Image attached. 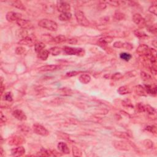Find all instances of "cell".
I'll return each mask as SVG.
<instances>
[{
    "mask_svg": "<svg viewBox=\"0 0 157 157\" xmlns=\"http://www.w3.org/2000/svg\"><path fill=\"white\" fill-rule=\"evenodd\" d=\"M3 91H4V86L3 85V82H1V94H3Z\"/></svg>",
    "mask_w": 157,
    "mask_h": 157,
    "instance_id": "55",
    "label": "cell"
},
{
    "mask_svg": "<svg viewBox=\"0 0 157 157\" xmlns=\"http://www.w3.org/2000/svg\"><path fill=\"white\" fill-rule=\"evenodd\" d=\"M118 93L122 95H125V94H129L130 93V88L127 87V86H122L119 88L117 90Z\"/></svg>",
    "mask_w": 157,
    "mask_h": 157,
    "instance_id": "24",
    "label": "cell"
},
{
    "mask_svg": "<svg viewBox=\"0 0 157 157\" xmlns=\"http://www.w3.org/2000/svg\"><path fill=\"white\" fill-rule=\"evenodd\" d=\"M3 153H4L3 149L2 147H1V156H3Z\"/></svg>",
    "mask_w": 157,
    "mask_h": 157,
    "instance_id": "57",
    "label": "cell"
},
{
    "mask_svg": "<svg viewBox=\"0 0 157 157\" xmlns=\"http://www.w3.org/2000/svg\"><path fill=\"white\" fill-rule=\"evenodd\" d=\"M145 111L150 115H155L156 114V110L155 108L150 105H145Z\"/></svg>",
    "mask_w": 157,
    "mask_h": 157,
    "instance_id": "30",
    "label": "cell"
},
{
    "mask_svg": "<svg viewBox=\"0 0 157 157\" xmlns=\"http://www.w3.org/2000/svg\"><path fill=\"white\" fill-rule=\"evenodd\" d=\"M76 20L79 24L84 26H88L90 25V22L87 20L85 16L84 13L81 11H77L75 12Z\"/></svg>",
    "mask_w": 157,
    "mask_h": 157,
    "instance_id": "2",
    "label": "cell"
},
{
    "mask_svg": "<svg viewBox=\"0 0 157 157\" xmlns=\"http://www.w3.org/2000/svg\"><path fill=\"white\" fill-rule=\"evenodd\" d=\"M141 77L144 81H148L151 80V76L145 72L142 71L141 73Z\"/></svg>",
    "mask_w": 157,
    "mask_h": 157,
    "instance_id": "37",
    "label": "cell"
},
{
    "mask_svg": "<svg viewBox=\"0 0 157 157\" xmlns=\"http://www.w3.org/2000/svg\"><path fill=\"white\" fill-rule=\"evenodd\" d=\"M147 30L150 32V33H152V34H156L157 31V28L156 25H150L148 26L147 27Z\"/></svg>",
    "mask_w": 157,
    "mask_h": 157,
    "instance_id": "41",
    "label": "cell"
},
{
    "mask_svg": "<svg viewBox=\"0 0 157 157\" xmlns=\"http://www.w3.org/2000/svg\"><path fill=\"white\" fill-rule=\"evenodd\" d=\"M5 99L6 101H12L13 100V98H12V93L11 92H8L6 93L5 94Z\"/></svg>",
    "mask_w": 157,
    "mask_h": 157,
    "instance_id": "46",
    "label": "cell"
},
{
    "mask_svg": "<svg viewBox=\"0 0 157 157\" xmlns=\"http://www.w3.org/2000/svg\"><path fill=\"white\" fill-rule=\"evenodd\" d=\"M145 90L147 93L155 95L157 92V88L156 85H145Z\"/></svg>",
    "mask_w": 157,
    "mask_h": 157,
    "instance_id": "14",
    "label": "cell"
},
{
    "mask_svg": "<svg viewBox=\"0 0 157 157\" xmlns=\"http://www.w3.org/2000/svg\"><path fill=\"white\" fill-rule=\"evenodd\" d=\"M62 66H59V65H45V66H41L39 68V71L42 72H46V71H52L57 70L58 69H60Z\"/></svg>",
    "mask_w": 157,
    "mask_h": 157,
    "instance_id": "12",
    "label": "cell"
},
{
    "mask_svg": "<svg viewBox=\"0 0 157 157\" xmlns=\"http://www.w3.org/2000/svg\"><path fill=\"white\" fill-rule=\"evenodd\" d=\"M122 105L125 107H128V108H133V106L131 104V102L129 99H126L122 102Z\"/></svg>",
    "mask_w": 157,
    "mask_h": 157,
    "instance_id": "45",
    "label": "cell"
},
{
    "mask_svg": "<svg viewBox=\"0 0 157 157\" xmlns=\"http://www.w3.org/2000/svg\"><path fill=\"white\" fill-rule=\"evenodd\" d=\"M107 3L109 4V5L111 6H113L117 7L119 6L123 5L124 3H125V1H107Z\"/></svg>",
    "mask_w": 157,
    "mask_h": 157,
    "instance_id": "31",
    "label": "cell"
},
{
    "mask_svg": "<svg viewBox=\"0 0 157 157\" xmlns=\"http://www.w3.org/2000/svg\"><path fill=\"white\" fill-rule=\"evenodd\" d=\"M6 19L8 22H17L19 19H22V14L18 12H9L6 14Z\"/></svg>",
    "mask_w": 157,
    "mask_h": 157,
    "instance_id": "8",
    "label": "cell"
},
{
    "mask_svg": "<svg viewBox=\"0 0 157 157\" xmlns=\"http://www.w3.org/2000/svg\"><path fill=\"white\" fill-rule=\"evenodd\" d=\"M150 71L151 73H152V74H153L154 76H156V73H157V70H156V66H152L150 68Z\"/></svg>",
    "mask_w": 157,
    "mask_h": 157,
    "instance_id": "51",
    "label": "cell"
},
{
    "mask_svg": "<svg viewBox=\"0 0 157 157\" xmlns=\"http://www.w3.org/2000/svg\"><path fill=\"white\" fill-rule=\"evenodd\" d=\"M134 34H135L136 36H137V37H139V38H144V37H148V36H147L144 32L138 31V30H136V31H134Z\"/></svg>",
    "mask_w": 157,
    "mask_h": 157,
    "instance_id": "39",
    "label": "cell"
},
{
    "mask_svg": "<svg viewBox=\"0 0 157 157\" xmlns=\"http://www.w3.org/2000/svg\"><path fill=\"white\" fill-rule=\"evenodd\" d=\"M16 23L20 28L23 29H25V30H30V29H31L33 27V25L31 22L29 21V20H25V19H19V20L16 22Z\"/></svg>",
    "mask_w": 157,
    "mask_h": 157,
    "instance_id": "9",
    "label": "cell"
},
{
    "mask_svg": "<svg viewBox=\"0 0 157 157\" xmlns=\"http://www.w3.org/2000/svg\"><path fill=\"white\" fill-rule=\"evenodd\" d=\"M143 144L147 148H152L153 147V143L151 140L145 139L143 141Z\"/></svg>",
    "mask_w": 157,
    "mask_h": 157,
    "instance_id": "36",
    "label": "cell"
},
{
    "mask_svg": "<svg viewBox=\"0 0 157 157\" xmlns=\"http://www.w3.org/2000/svg\"><path fill=\"white\" fill-rule=\"evenodd\" d=\"M137 111L139 112H145V105L142 104V102H139L136 106Z\"/></svg>",
    "mask_w": 157,
    "mask_h": 157,
    "instance_id": "33",
    "label": "cell"
},
{
    "mask_svg": "<svg viewBox=\"0 0 157 157\" xmlns=\"http://www.w3.org/2000/svg\"><path fill=\"white\" fill-rule=\"evenodd\" d=\"M114 146L116 149L121 151H129L130 150V146L128 143L124 141H114L113 142Z\"/></svg>",
    "mask_w": 157,
    "mask_h": 157,
    "instance_id": "5",
    "label": "cell"
},
{
    "mask_svg": "<svg viewBox=\"0 0 157 157\" xmlns=\"http://www.w3.org/2000/svg\"><path fill=\"white\" fill-rule=\"evenodd\" d=\"M57 147L60 151L61 152L65 154H69L70 153V151H69V147H68L67 144L66 143L63 142H60L58 144Z\"/></svg>",
    "mask_w": 157,
    "mask_h": 157,
    "instance_id": "15",
    "label": "cell"
},
{
    "mask_svg": "<svg viewBox=\"0 0 157 157\" xmlns=\"http://www.w3.org/2000/svg\"><path fill=\"white\" fill-rule=\"evenodd\" d=\"M149 49L150 48H148V47L145 44H141L137 48L136 52L141 56H144V55L147 56L149 54Z\"/></svg>",
    "mask_w": 157,
    "mask_h": 157,
    "instance_id": "11",
    "label": "cell"
},
{
    "mask_svg": "<svg viewBox=\"0 0 157 157\" xmlns=\"http://www.w3.org/2000/svg\"><path fill=\"white\" fill-rule=\"evenodd\" d=\"M54 41L57 43H62L66 41V38L63 35H58L57 36L54 37Z\"/></svg>",
    "mask_w": 157,
    "mask_h": 157,
    "instance_id": "32",
    "label": "cell"
},
{
    "mask_svg": "<svg viewBox=\"0 0 157 157\" xmlns=\"http://www.w3.org/2000/svg\"><path fill=\"white\" fill-rule=\"evenodd\" d=\"M25 153V149L23 147L19 146L16 148H12L11 150V153L14 156H21Z\"/></svg>",
    "mask_w": 157,
    "mask_h": 157,
    "instance_id": "13",
    "label": "cell"
},
{
    "mask_svg": "<svg viewBox=\"0 0 157 157\" xmlns=\"http://www.w3.org/2000/svg\"><path fill=\"white\" fill-rule=\"evenodd\" d=\"M102 19H100V21H101L102 23H104V22H108V21H109V17H104L101 18Z\"/></svg>",
    "mask_w": 157,
    "mask_h": 157,
    "instance_id": "53",
    "label": "cell"
},
{
    "mask_svg": "<svg viewBox=\"0 0 157 157\" xmlns=\"http://www.w3.org/2000/svg\"><path fill=\"white\" fill-rule=\"evenodd\" d=\"M113 45L115 48H123V42H121V41H117V42H114V44Z\"/></svg>",
    "mask_w": 157,
    "mask_h": 157,
    "instance_id": "48",
    "label": "cell"
},
{
    "mask_svg": "<svg viewBox=\"0 0 157 157\" xmlns=\"http://www.w3.org/2000/svg\"><path fill=\"white\" fill-rule=\"evenodd\" d=\"M50 54H52L54 56H57V55H60L62 52V48L58 47H52L49 50Z\"/></svg>",
    "mask_w": 157,
    "mask_h": 157,
    "instance_id": "27",
    "label": "cell"
},
{
    "mask_svg": "<svg viewBox=\"0 0 157 157\" xmlns=\"http://www.w3.org/2000/svg\"><path fill=\"white\" fill-rule=\"evenodd\" d=\"M64 51L68 55H74L77 56H83L85 54V50L81 48H74V47L65 46Z\"/></svg>",
    "mask_w": 157,
    "mask_h": 157,
    "instance_id": "3",
    "label": "cell"
},
{
    "mask_svg": "<svg viewBox=\"0 0 157 157\" xmlns=\"http://www.w3.org/2000/svg\"><path fill=\"white\" fill-rule=\"evenodd\" d=\"M61 21H68L72 18V14L70 12H64L62 13L58 17Z\"/></svg>",
    "mask_w": 157,
    "mask_h": 157,
    "instance_id": "23",
    "label": "cell"
},
{
    "mask_svg": "<svg viewBox=\"0 0 157 157\" xmlns=\"http://www.w3.org/2000/svg\"><path fill=\"white\" fill-rule=\"evenodd\" d=\"M33 130L34 133L42 136H47L49 134V132L44 126L39 124H34L33 126Z\"/></svg>",
    "mask_w": 157,
    "mask_h": 157,
    "instance_id": "4",
    "label": "cell"
},
{
    "mask_svg": "<svg viewBox=\"0 0 157 157\" xmlns=\"http://www.w3.org/2000/svg\"><path fill=\"white\" fill-rule=\"evenodd\" d=\"M79 73L78 71H70L66 73V76L68 77H73V76H76Z\"/></svg>",
    "mask_w": 157,
    "mask_h": 157,
    "instance_id": "50",
    "label": "cell"
},
{
    "mask_svg": "<svg viewBox=\"0 0 157 157\" xmlns=\"http://www.w3.org/2000/svg\"><path fill=\"white\" fill-rule=\"evenodd\" d=\"M145 130L150 132V133H156V126L154 125L147 126V127L145 128Z\"/></svg>",
    "mask_w": 157,
    "mask_h": 157,
    "instance_id": "42",
    "label": "cell"
},
{
    "mask_svg": "<svg viewBox=\"0 0 157 157\" xmlns=\"http://www.w3.org/2000/svg\"><path fill=\"white\" fill-rule=\"evenodd\" d=\"M79 81L84 84H87L90 82L91 80V77L90 75L87 74H83L79 76Z\"/></svg>",
    "mask_w": 157,
    "mask_h": 157,
    "instance_id": "18",
    "label": "cell"
},
{
    "mask_svg": "<svg viewBox=\"0 0 157 157\" xmlns=\"http://www.w3.org/2000/svg\"><path fill=\"white\" fill-rule=\"evenodd\" d=\"M114 135L116 136V137H119V138L124 139H128L130 138V137H131L128 133L122 131H115L114 133Z\"/></svg>",
    "mask_w": 157,
    "mask_h": 157,
    "instance_id": "20",
    "label": "cell"
},
{
    "mask_svg": "<svg viewBox=\"0 0 157 157\" xmlns=\"http://www.w3.org/2000/svg\"><path fill=\"white\" fill-rule=\"evenodd\" d=\"M45 47V45L42 42H38L34 44V49L37 53L41 52V50H44V48Z\"/></svg>",
    "mask_w": 157,
    "mask_h": 157,
    "instance_id": "28",
    "label": "cell"
},
{
    "mask_svg": "<svg viewBox=\"0 0 157 157\" xmlns=\"http://www.w3.org/2000/svg\"><path fill=\"white\" fill-rule=\"evenodd\" d=\"M37 155L39 156H55L54 153L51 151L48 150L44 149L42 148L41 150L40 151V152H39V153L37 154Z\"/></svg>",
    "mask_w": 157,
    "mask_h": 157,
    "instance_id": "25",
    "label": "cell"
},
{
    "mask_svg": "<svg viewBox=\"0 0 157 157\" xmlns=\"http://www.w3.org/2000/svg\"><path fill=\"white\" fill-rule=\"evenodd\" d=\"M106 8V2H100L98 5V9L100 10H104Z\"/></svg>",
    "mask_w": 157,
    "mask_h": 157,
    "instance_id": "49",
    "label": "cell"
},
{
    "mask_svg": "<svg viewBox=\"0 0 157 157\" xmlns=\"http://www.w3.org/2000/svg\"><path fill=\"white\" fill-rule=\"evenodd\" d=\"M112 41H113V37L111 36H104L101 37L99 39V42L104 44H110Z\"/></svg>",
    "mask_w": 157,
    "mask_h": 157,
    "instance_id": "26",
    "label": "cell"
},
{
    "mask_svg": "<svg viewBox=\"0 0 157 157\" xmlns=\"http://www.w3.org/2000/svg\"><path fill=\"white\" fill-rule=\"evenodd\" d=\"M120 57L121 59L123 60L126 61V62H128L130 59H131L132 56L131 54H128V53H121L120 54Z\"/></svg>",
    "mask_w": 157,
    "mask_h": 157,
    "instance_id": "29",
    "label": "cell"
},
{
    "mask_svg": "<svg viewBox=\"0 0 157 157\" xmlns=\"http://www.w3.org/2000/svg\"><path fill=\"white\" fill-rule=\"evenodd\" d=\"M24 140L19 136H15V137H12L11 141H9V144L11 145H19V144L23 143Z\"/></svg>",
    "mask_w": 157,
    "mask_h": 157,
    "instance_id": "19",
    "label": "cell"
},
{
    "mask_svg": "<svg viewBox=\"0 0 157 157\" xmlns=\"http://www.w3.org/2000/svg\"><path fill=\"white\" fill-rule=\"evenodd\" d=\"M10 4L11 6L15 7V8H17V9H20V10H25V7L22 3V1H12L10 2Z\"/></svg>",
    "mask_w": 157,
    "mask_h": 157,
    "instance_id": "21",
    "label": "cell"
},
{
    "mask_svg": "<svg viewBox=\"0 0 157 157\" xmlns=\"http://www.w3.org/2000/svg\"><path fill=\"white\" fill-rule=\"evenodd\" d=\"M12 115L17 120L20 121H25L27 119V117L25 112L20 109H16L12 112Z\"/></svg>",
    "mask_w": 157,
    "mask_h": 157,
    "instance_id": "10",
    "label": "cell"
},
{
    "mask_svg": "<svg viewBox=\"0 0 157 157\" xmlns=\"http://www.w3.org/2000/svg\"><path fill=\"white\" fill-rule=\"evenodd\" d=\"M123 48H125L126 50H131V49H133V45H132V44H131V43L125 42L123 43Z\"/></svg>",
    "mask_w": 157,
    "mask_h": 157,
    "instance_id": "47",
    "label": "cell"
},
{
    "mask_svg": "<svg viewBox=\"0 0 157 157\" xmlns=\"http://www.w3.org/2000/svg\"><path fill=\"white\" fill-rule=\"evenodd\" d=\"M134 92L136 93V94L139 96H146L147 93L145 91V88L142 87V86L138 85L134 87Z\"/></svg>",
    "mask_w": 157,
    "mask_h": 157,
    "instance_id": "16",
    "label": "cell"
},
{
    "mask_svg": "<svg viewBox=\"0 0 157 157\" xmlns=\"http://www.w3.org/2000/svg\"><path fill=\"white\" fill-rule=\"evenodd\" d=\"M1 122H5L6 121V119L5 116H4L1 112Z\"/></svg>",
    "mask_w": 157,
    "mask_h": 157,
    "instance_id": "54",
    "label": "cell"
},
{
    "mask_svg": "<svg viewBox=\"0 0 157 157\" xmlns=\"http://www.w3.org/2000/svg\"><path fill=\"white\" fill-rule=\"evenodd\" d=\"M19 44L22 45H26V46L31 47L33 45V42L31 37L26 36L22 39L19 42Z\"/></svg>",
    "mask_w": 157,
    "mask_h": 157,
    "instance_id": "17",
    "label": "cell"
},
{
    "mask_svg": "<svg viewBox=\"0 0 157 157\" xmlns=\"http://www.w3.org/2000/svg\"><path fill=\"white\" fill-rule=\"evenodd\" d=\"M37 57L41 59L42 60H46L48 58V55H49L50 52L49 50H42L41 52H39V53H37Z\"/></svg>",
    "mask_w": 157,
    "mask_h": 157,
    "instance_id": "22",
    "label": "cell"
},
{
    "mask_svg": "<svg viewBox=\"0 0 157 157\" xmlns=\"http://www.w3.org/2000/svg\"><path fill=\"white\" fill-rule=\"evenodd\" d=\"M73 153L74 156H81L82 152L80 148L76 146L73 147Z\"/></svg>",
    "mask_w": 157,
    "mask_h": 157,
    "instance_id": "34",
    "label": "cell"
},
{
    "mask_svg": "<svg viewBox=\"0 0 157 157\" xmlns=\"http://www.w3.org/2000/svg\"><path fill=\"white\" fill-rule=\"evenodd\" d=\"M152 45L156 48V40H154L152 41Z\"/></svg>",
    "mask_w": 157,
    "mask_h": 157,
    "instance_id": "56",
    "label": "cell"
},
{
    "mask_svg": "<svg viewBox=\"0 0 157 157\" xmlns=\"http://www.w3.org/2000/svg\"><path fill=\"white\" fill-rule=\"evenodd\" d=\"M57 8L59 12L64 13V12H68L71 9V6L67 2L65 1H58L57 4Z\"/></svg>",
    "mask_w": 157,
    "mask_h": 157,
    "instance_id": "7",
    "label": "cell"
},
{
    "mask_svg": "<svg viewBox=\"0 0 157 157\" xmlns=\"http://www.w3.org/2000/svg\"><path fill=\"white\" fill-rule=\"evenodd\" d=\"M25 52V48L22 46L17 47L16 49V53L17 55H22Z\"/></svg>",
    "mask_w": 157,
    "mask_h": 157,
    "instance_id": "43",
    "label": "cell"
},
{
    "mask_svg": "<svg viewBox=\"0 0 157 157\" xmlns=\"http://www.w3.org/2000/svg\"><path fill=\"white\" fill-rule=\"evenodd\" d=\"M125 14L122 12H115L114 14V17L116 20H122L125 19Z\"/></svg>",
    "mask_w": 157,
    "mask_h": 157,
    "instance_id": "38",
    "label": "cell"
},
{
    "mask_svg": "<svg viewBox=\"0 0 157 157\" xmlns=\"http://www.w3.org/2000/svg\"><path fill=\"white\" fill-rule=\"evenodd\" d=\"M68 42L71 44H77V41L76 39H69L68 40Z\"/></svg>",
    "mask_w": 157,
    "mask_h": 157,
    "instance_id": "52",
    "label": "cell"
},
{
    "mask_svg": "<svg viewBox=\"0 0 157 157\" xmlns=\"http://www.w3.org/2000/svg\"><path fill=\"white\" fill-rule=\"evenodd\" d=\"M60 91L62 95H69L72 93L71 90L68 89V88H62L60 90Z\"/></svg>",
    "mask_w": 157,
    "mask_h": 157,
    "instance_id": "44",
    "label": "cell"
},
{
    "mask_svg": "<svg viewBox=\"0 0 157 157\" xmlns=\"http://www.w3.org/2000/svg\"><path fill=\"white\" fill-rule=\"evenodd\" d=\"M39 26L43 28L47 29L52 31H57L58 29V25L55 22L48 19H42L38 23Z\"/></svg>",
    "mask_w": 157,
    "mask_h": 157,
    "instance_id": "1",
    "label": "cell"
},
{
    "mask_svg": "<svg viewBox=\"0 0 157 157\" xmlns=\"http://www.w3.org/2000/svg\"><path fill=\"white\" fill-rule=\"evenodd\" d=\"M122 78H123V75L120 73H114V74L111 75L110 79L114 80H120Z\"/></svg>",
    "mask_w": 157,
    "mask_h": 157,
    "instance_id": "35",
    "label": "cell"
},
{
    "mask_svg": "<svg viewBox=\"0 0 157 157\" xmlns=\"http://www.w3.org/2000/svg\"><path fill=\"white\" fill-rule=\"evenodd\" d=\"M133 20L140 28H144L147 25L145 19L139 14H135L133 16Z\"/></svg>",
    "mask_w": 157,
    "mask_h": 157,
    "instance_id": "6",
    "label": "cell"
},
{
    "mask_svg": "<svg viewBox=\"0 0 157 157\" xmlns=\"http://www.w3.org/2000/svg\"><path fill=\"white\" fill-rule=\"evenodd\" d=\"M148 11L150 13L153 14L155 16H156L157 14V7H156V4H154L152 5L148 9Z\"/></svg>",
    "mask_w": 157,
    "mask_h": 157,
    "instance_id": "40",
    "label": "cell"
}]
</instances>
